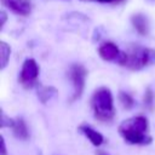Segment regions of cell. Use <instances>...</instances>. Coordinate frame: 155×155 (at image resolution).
Masks as SVG:
<instances>
[{
	"mask_svg": "<svg viewBox=\"0 0 155 155\" xmlns=\"http://www.w3.org/2000/svg\"><path fill=\"white\" fill-rule=\"evenodd\" d=\"M91 107L93 115L102 122H109L115 116L113 93L108 87L97 88L91 97Z\"/></svg>",
	"mask_w": 155,
	"mask_h": 155,
	"instance_id": "cell-3",
	"label": "cell"
},
{
	"mask_svg": "<svg viewBox=\"0 0 155 155\" xmlns=\"http://www.w3.org/2000/svg\"><path fill=\"white\" fill-rule=\"evenodd\" d=\"M13 120H15V119H10V117H7V116L5 115V113L1 111V121H0V125H1L2 128H4V127H12V125H13Z\"/></svg>",
	"mask_w": 155,
	"mask_h": 155,
	"instance_id": "cell-15",
	"label": "cell"
},
{
	"mask_svg": "<svg viewBox=\"0 0 155 155\" xmlns=\"http://www.w3.org/2000/svg\"><path fill=\"white\" fill-rule=\"evenodd\" d=\"M6 21H7V15H6L5 11H1V12H0V28H1V29L4 28Z\"/></svg>",
	"mask_w": 155,
	"mask_h": 155,
	"instance_id": "cell-16",
	"label": "cell"
},
{
	"mask_svg": "<svg viewBox=\"0 0 155 155\" xmlns=\"http://www.w3.org/2000/svg\"><path fill=\"white\" fill-rule=\"evenodd\" d=\"M131 23L138 34L148 35V33L150 30V24H149L148 17L144 13H140V12L133 13L131 17Z\"/></svg>",
	"mask_w": 155,
	"mask_h": 155,
	"instance_id": "cell-8",
	"label": "cell"
},
{
	"mask_svg": "<svg viewBox=\"0 0 155 155\" xmlns=\"http://www.w3.org/2000/svg\"><path fill=\"white\" fill-rule=\"evenodd\" d=\"M97 155H109V154L105 153V151H103V150H98L97 151Z\"/></svg>",
	"mask_w": 155,
	"mask_h": 155,
	"instance_id": "cell-19",
	"label": "cell"
},
{
	"mask_svg": "<svg viewBox=\"0 0 155 155\" xmlns=\"http://www.w3.org/2000/svg\"><path fill=\"white\" fill-rule=\"evenodd\" d=\"M11 56V47L5 41L0 42V67L1 69H5Z\"/></svg>",
	"mask_w": 155,
	"mask_h": 155,
	"instance_id": "cell-12",
	"label": "cell"
},
{
	"mask_svg": "<svg viewBox=\"0 0 155 155\" xmlns=\"http://www.w3.org/2000/svg\"><path fill=\"white\" fill-rule=\"evenodd\" d=\"M91 1H98V2H114V0H91Z\"/></svg>",
	"mask_w": 155,
	"mask_h": 155,
	"instance_id": "cell-18",
	"label": "cell"
},
{
	"mask_svg": "<svg viewBox=\"0 0 155 155\" xmlns=\"http://www.w3.org/2000/svg\"><path fill=\"white\" fill-rule=\"evenodd\" d=\"M120 1H122V0H114V2H120Z\"/></svg>",
	"mask_w": 155,
	"mask_h": 155,
	"instance_id": "cell-20",
	"label": "cell"
},
{
	"mask_svg": "<svg viewBox=\"0 0 155 155\" xmlns=\"http://www.w3.org/2000/svg\"><path fill=\"white\" fill-rule=\"evenodd\" d=\"M79 131L91 142L92 145L94 147H99L104 143V137L102 133H99L97 130H94L93 127H91L90 125H80L79 126Z\"/></svg>",
	"mask_w": 155,
	"mask_h": 155,
	"instance_id": "cell-9",
	"label": "cell"
},
{
	"mask_svg": "<svg viewBox=\"0 0 155 155\" xmlns=\"http://www.w3.org/2000/svg\"><path fill=\"white\" fill-rule=\"evenodd\" d=\"M57 94V90L53 86H42L38 90V97L41 103H47L53 96Z\"/></svg>",
	"mask_w": 155,
	"mask_h": 155,
	"instance_id": "cell-11",
	"label": "cell"
},
{
	"mask_svg": "<svg viewBox=\"0 0 155 155\" xmlns=\"http://www.w3.org/2000/svg\"><path fill=\"white\" fill-rule=\"evenodd\" d=\"M119 133L125 142L133 145H147L153 140L149 134L148 119L142 115L124 120L119 126Z\"/></svg>",
	"mask_w": 155,
	"mask_h": 155,
	"instance_id": "cell-1",
	"label": "cell"
},
{
	"mask_svg": "<svg viewBox=\"0 0 155 155\" xmlns=\"http://www.w3.org/2000/svg\"><path fill=\"white\" fill-rule=\"evenodd\" d=\"M2 5L18 16H28L31 12L30 0H1Z\"/></svg>",
	"mask_w": 155,
	"mask_h": 155,
	"instance_id": "cell-6",
	"label": "cell"
},
{
	"mask_svg": "<svg viewBox=\"0 0 155 155\" xmlns=\"http://www.w3.org/2000/svg\"><path fill=\"white\" fill-rule=\"evenodd\" d=\"M68 75L73 85V94H71L70 101L74 102L79 99L84 93L85 85H86V78H87V70L84 65L79 63H74L69 67Z\"/></svg>",
	"mask_w": 155,
	"mask_h": 155,
	"instance_id": "cell-4",
	"label": "cell"
},
{
	"mask_svg": "<svg viewBox=\"0 0 155 155\" xmlns=\"http://www.w3.org/2000/svg\"><path fill=\"white\" fill-rule=\"evenodd\" d=\"M117 63L131 70H140L155 63V51L139 45H131L121 53Z\"/></svg>",
	"mask_w": 155,
	"mask_h": 155,
	"instance_id": "cell-2",
	"label": "cell"
},
{
	"mask_svg": "<svg viewBox=\"0 0 155 155\" xmlns=\"http://www.w3.org/2000/svg\"><path fill=\"white\" fill-rule=\"evenodd\" d=\"M0 143H1L0 155H7V149H6V144H5V139H4V137L0 138Z\"/></svg>",
	"mask_w": 155,
	"mask_h": 155,
	"instance_id": "cell-17",
	"label": "cell"
},
{
	"mask_svg": "<svg viewBox=\"0 0 155 155\" xmlns=\"http://www.w3.org/2000/svg\"><path fill=\"white\" fill-rule=\"evenodd\" d=\"M39 71H40V69H39L38 63L35 62V59L27 58L23 62L22 70L19 73V82L27 88L33 87L39 76Z\"/></svg>",
	"mask_w": 155,
	"mask_h": 155,
	"instance_id": "cell-5",
	"label": "cell"
},
{
	"mask_svg": "<svg viewBox=\"0 0 155 155\" xmlns=\"http://www.w3.org/2000/svg\"><path fill=\"white\" fill-rule=\"evenodd\" d=\"M12 131L13 134L17 139L19 140H27L29 138V130L28 126L25 124V121L22 117H16L13 120V125H12Z\"/></svg>",
	"mask_w": 155,
	"mask_h": 155,
	"instance_id": "cell-10",
	"label": "cell"
},
{
	"mask_svg": "<svg viewBox=\"0 0 155 155\" xmlns=\"http://www.w3.org/2000/svg\"><path fill=\"white\" fill-rule=\"evenodd\" d=\"M119 101H120L121 105L125 109H127V110L132 109L134 107V103H136L134 99H133V97L131 94H128L127 92H125V91H120L119 92Z\"/></svg>",
	"mask_w": 155,
	"mask_h": 155,
	"instance_id": "cell-13",
	"label": "cell"
},
{
	"mask_svg": "<svg viewBox=\"0 0 155 155\" xmlns=\"http://www.w3.org/2000/svg\"><path fill=\"white\" fill-rule=\"evenodd\" d=\"M121 53L122 52L119 50V47L111 41L103 42L98 48V54L101 58L108 62H117L121 57Z\"/></svg>",
	"mask_w": 155,
	"mask_h": 155,
	"instance_id": "cell-7",
	"label": "cell"
},
{
	"mask_svg": "<svg viewBox=\"0 0 155 155\" xmlns=\"http://www.w3.org/2000/svg\"><path fill=\"white\" fill-rule=\"evenodd\" d=\"M153 103H154V94H153V91H151L150 88H147L145 94H144V104H145L149 109H151Z\"/></svg>",
	"mask_w": 155,
	"mask_h": 155,
	"instance_id": "cell-14",
	"label": "cell"
}]
</instances>
